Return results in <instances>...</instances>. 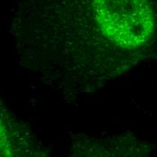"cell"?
Wrapping results in <instances>:
<instances>
[{"label": "cell", "mask_w": 157, "mask_h": 157, "mask_svg": "<svg viewBox=\"0 0 157 157\" xmlns=\"http://www.w3.org/2000/svg\"><path fill=\"white\" fill-rule=\"evenodd\" d=\"M1 157H51L47 148L24 120L1 102Z\"/></svg>", "instance_id": "3"}, {"label": "cell", "mask_w": 157, "mask_h": 157, "mask_svg": "<svg viewBox=\"0 0 157 157\" xmlns=\"http://www.w3.org/2000/svg\"><path fill=\"white\" fill-rule=\"evenodd\" d=\"M21 67L68 101L157 60V0H16Z\"/></svg>", "instance_id": "1"}, {"label": "cell", "mask_w": 157, "mask_h": 157, "mask_svg": "<svg viewBox=\"0 0 157 157\" xmlns=\"http://www.w3.org/2000/svg\"><path fill=\"white\" fill-rule=\"evenodd\" d=\"M68 157H154L149 145L134 133L78 134Z\"/></svg>", "instance_id": "2"}]
</instances>
